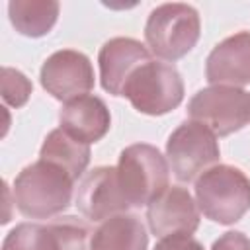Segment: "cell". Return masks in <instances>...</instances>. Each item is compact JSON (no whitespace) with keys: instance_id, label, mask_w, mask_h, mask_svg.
<instances>
[{"instance_id":"9","label":"cell","mask_w":250,"mask_h":250,"mask_svg":"<svg viewBox=\"0 0 250 250\" xmlns=\"http://www.w3.org/2000/svg\"><path fill=\"white\" fill-rule=\"evenodd\" d=\"M74 203L78 211L94 223L107 221L115 215L125 213L129 209V203L121 191L117 168L100 166L84 174L76 188Z\"/></svg>"},{"instance_id":"20","label":"cell","mask_w":250,"mask_h":250,"mask_svg":"<svg viewBox=\"0 0 250 250\" xmlns=\"http://www.w3.org/2000/svg\"><path fill=\"white\" fill-rule=\"evenodd\" d=\"M211 250H250V238L242 232L229 230L215 240Z\"/></svg>"},{"instance_id":"10","label":"cell","mask_w":250,"mask_h":250,"mask_svg":"<svg viewBox=\"0 0 250 250\" xmlns=\"http://www.w3.org/2000/svg\"><path fill=\"white\" fill-rule=\"evenodd\" d=\"M41 86L57 100L70 102L94 88V68L90 59L72 49L53 53L41 66Z\"/></svg>"},{"instance_id":"12","label":"cell","mask_w":250,"mask_h":250,"mask_svg":"<svg viewBox=\"0 0 250 250\" xmlns=\"http://www.w3.org/2000/svg\"><path fill=\"white\" fill-rule=\"evenodd\" d=\"M150 51L137 39L113 37L104 43L98 55L100 80L105 92L111 96H121L131 74L145 62L150 61Z\"/></svg>"},{"instance_id":"18","label":"cell","mask_w":250,"mask_h":250,"mask_svg":"<svg viewBox=\"0 0 250 250\" xmlns=\"http://www.w3.org/2000/svg\"><path fill=\"white\" fill-rule=\"evenodd\" d=\"M0 86H2V100L4 104L12 105V107H21L29 96H31V82L25 78V74H21L16 68L4 66L2 68V78H0Z\"/></svg>"},{"instance_id":"15","label":"cell","mask_w":250,"mask_h":250,"mask_svg":"<svg viewBox=\"0 0 250 250\" xmlns=\"http://www.w3.org/2000/svg\"><path fill=\"white\" fill-rule=\"evenodd\" d=\"M148 234L135 215H115L92 234L90 250H146Z\"/></svg>"},{"instance_id":"2","label":"cell","mask_w":250,"mask_h":250,"mask_svg":"<svg viewBox=\"0 0 250 250\" xmlns=\"http://www.w3.org/2000/svg\"><path fill=\"white\" fill-rule=\"evenodd\" d=\"M199 211L219 225H232L250 209V180L229 164H217L195 180Z\"/></svg>"},{"instance_id":"8","label":"cell","mask_w":250,"mask_h":250,"mask_svg":"<svg viewBox=\"0 0 250 250\" xmlns=\"http://www.w3.org/2000/svg\"><path fill=\"white\" fill-rule=\"evenodd\" d=\"M88 234V223L78 217L21 223L6 234L2 250H86Z\"/></svg>"},{"instance_id":"11","label":"cell","mask_w":250,"mask_h":250,"mask_svg":"<svg viewBox=\"0 0 250 250\" xmlns=\"http://www.w3.org/2000/svg\"><path fill=\"white\" fill-rule=\"evenodd\" d=\"M197 203L188 189L168 186L146 205V219L152 234L164 238L170 234H191L199 227Z\"/></svg>"},{"instance_id":"19","label":"cell","mask_w":250,"mask_h":250,"mask_svg":"<svg viewBox=\"0 0 250 250\" xmlns=\"http://www.w3.org/2000/svg\"><path fill=\"white\" fill-rule=\"evenodd\" d=\"M154 250H203L191 234H170L156 242Z\"/></svg>"},{"instance_id":"5","label":"cell","mask_w":250,"mask_h":250,"mask_svg":"<svg viewBox=\"0 0 250 250\" xmlns=\"http://www.w3.org/2000/svg\"><path fill=\"white\" fill-rule=\"evenodd\" d=\"M121 96L141 113L164 115L182 104L184 82L172 64L150 59L131 74Z\"/></svg>"},{"instance_id":"13","label":"cell","mask_w":250,"mask_h":250,"mask_svg":"<svg viewBox=\"0 0 250 250\" xmlns=\"http://www.w3.org/2000/svg\"><path fill=\"white\" fill-rule=\"evenodd\" d=\"M205 78L211 86L250 84V31H238L213 47L205 64Z\"/></svg>"},{"instance_id":"6","label":"cell","mask_w":250,"mask_h":250,"mask_svg":"<svg viewBox=\"0 0 250 250\" xmlns=\"http://www.w3.org/2000/svg\"><path fill=\"white\" fill-rule=\"evenodd\" d=\"M188 115L217 137L230 135L250 121V94L234 86L203 88L189 100Z\"/></svg>"},{"instance_id":"1","label":"cell","mask_w":250,"mask_h":250,"mask_svg":"<svg viewBox=\"0 0 250 250\" xmlns=\"http://www.w3.org/2000/svg\"><path fill=\"white\" fill-rule=\"evenodd\" d=\"M74 180L57 164L37 160L25 166L14 182V203L23 217L53 219L68 209Z\"/></svg>"},{"instance_id":"17","label":"cell","mask_w":250,"mask_h":250,"mask_svg":"<svg viewBox=\"0 0 250 250\" xmlns=\"http://www.w3.org/2000/svg\"><path fill=\"white\" fill-rule=\"evenodd\" d=\"M10 21L21 35L41 37L51 31L59 16V2L53 0H12L8 4Z\"/></svg>"},{"instance_id":"3","label":"cell","mask_w":250,"mask_h":250,"mask_svg":"<svg viewBox=\"0 0 250 250\" xmlns=\"http://www.w3.org/2000/svg\"><path fill=\"white\" fill-rule=\"evenodd\" d=\"M201 33L195 8L182 2H170L154 8L145 25L148 51L164 61H178L188 55Z\"/></svg>"},{"instance_id":"7","label":"cell","mask_w":250,"mask_h":250,"mask_svg":"<svg viewBox=\"0 0 250 250\" xmlns=\"http://www.w3.org/2000/svg\"><path fill=\"white\" fill-rule=\"evenodd\" d=\"M166 156L180 182H191L219 160L217 135L197 121L182 123L166 143Z\"/></svg>"},{"instance_id":"14","label":"cell","mask_w":250,"mask_h":250,"mask_svg":"<svg viewBox=\"0 0 250 250\" xmlns=\"http://www.w3.org/2000/svg\"><path fill=\"white\" fill-rule=\"evenodd\" d=\"M59 123L61 129L78 143L92 145L109 131L111 115L104 100L92 94H84L62 105Z\"/></svg>"},{"instance_id":"16","label":"cell","mask_w":250,"mask_h":250,"mask_svg":"<svg viewBox=\"0 0 250 250\" xmlns=\"http://www.w3.org/2000/svg\"><path fill=\"white\" fill-rule=\"evenodd\" d=\"M39 158L57 164L76 182L90 162V145L78 143L59 127L47 135Z\"/></svg>"},{"instance_id":"4","label":"cell","mask_w":250,"mask_h":250,"mask_svg":"<svg viewBox=\"0 0 250 250\" xmlns=\"http://www.w3.org/2000/svg\"><path fill=\"white\" fill-rule=\"evenodd\" d=\"M117 178L129 207H143L168 188V162L152 145L137 143L121 150Z\"/></svg>"}]
</instances>
